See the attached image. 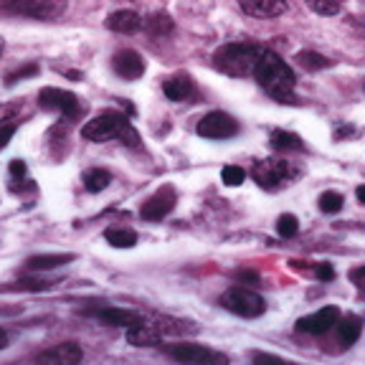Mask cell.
I'll list each match as a JSON object with an SVG mask.
<instances>
[{
    "instance_id": "obj_1",
    "label": "cell",
    "mask_w": 365,
    "mask_h": 365,
    "mask_svg": "<svg viewBox=\"0 0 365 365\" xmlns=\"http://www.w3.org/2000/svg\"><path fill=\"white\" fill-rule=\"evenodd\" d=\"M254 79L259 81V86L272 99H277L282 104H294V71L274 51L264 48V53L257 61V68H254Z\"/></svg>"
},
{
    "instance_id": "obj_2",
    "label": "cell",
    "mask_w": 365,
    "mask_h": 365,
    "mask_svg": "<svg viewBox=\"0 0 365 365\" xmlns=\"http://www.w3.org/2000/svg\"><path fill=\"white\" fill-rule=\"evenodd\" d=\"M81 137L89 140V143H107V140H120L127 148H137L140 145V135L132 127V122L127 120L122 112H114V109H107V112L91 117L84 127H81Z\"/></svg>"
},
{
    "instance_id": "obj_3",
    "label": "cell",
    "mask_w": 365,
    "mask_h": 365,
    "mask_svg": "<svg viewBox=\"0 0 365 365\" xmlns=\"http://www.w3.org/2000/svg\"><path fill=\"white\" fill-rule=\"evenodd\" d=\"M264 53L262 46L257 43H223L221 48H216L213 53V63H216L218 71L228 76H249L254 74V68H257L259 56Z\"/></svg>"
},
{
    "instance_id": "obj_4",
    "label": "cell",
    "mask_w": 365,
    "mask_h": 365,
    "mask_svg": "<svg viewBox=\"0 0 365 365\" xmlns=\"http://www.w3.org/2000/svg\"><path fill=\"white\" fill-rule=\"evenodd\" d=\"M0 11L34 21H56L66 13V0H0Z\"/></svg>"
},
{
    "instance_id": "obj_5",
    "label": "cell",
    "mask_w": 365,
    "mask_h": 365,
    "mask_svg": "<svg viewBox=\"0 0 365 365\" xmlns=\"http://www.w3.org/2000/svg\"><path fill=\"white\" fill-rule=\"evenodd\" d=\"M221 307L239 314V317H262L267 312L264 297L257 294L254 289H246V287H231V289L223 292Z\"/></svg>"
},
{
    "instance_id": "obj_6",
    "label": "cell",
    "mask_w": 365,
    "mask_h": 365,
    "mask_svg": "<svg viewBox=\"0 0 365 365\" xmlns=\"http://www.w3.org/2000/svg\"><path fill=\"white\" fill-rule=\"evenodd\" d=\"M251 175H254V180H257L262 188L277 190V188H282V185H287L297 173L284 160L267 158V160H259L257 165H254V170H251Z\"/></svg>"
},
{
    "instance_id": "obj_7",
    "label": "cell",
    "mask_w": 365,
    "mask_h": 365,
    "mask_svg": "<svg viewBox=\"0 0 365 365\" xmlns=\"http://www.w3.org/2000/svg\"><path fill=\"white\" fill-rule=\"evenodd\" d=\"M165 353L178 363H195V365H226L228 358L223 353L205 348V345H193V342H178L168 345Z\"/></svg>"
},
{
    "instance_id": "obj_8",
    "label": "cell",
    "mask_w": 365,
    "mask_h": 365,
    "mask_svg": "<svg viewBox=\"0 0 365 365\" xmlns=\"http://www.w3.org/2000/svg\"><path fill=\"white\" fill-rule=\"evenodd\" d=\"M38 104L43 109H51V112H61L68 120H76L84 109L76 94L66 89H53V86H46V89L38 91Z\"/></svg>"
},
{
    "instance_id": "obj_9",
    "label": "cell",
    "mask_w": 365,
    "mask_h": 365,
    "mask_svg": "<svg viewBox=\"0 0 365 365\" xmlns=\"http://www.w3.org/2000/svg\"><path fill=\"white\" fill-rule=\"evenodd\" d=\"M195 132L200 137H208V140H226V137H234L239 132V122L226 112H208L198 120Z\"/></svg>"
},
{
    "instance_id": "obj_10",
    "label": "cell",
    "mask_w": 365,
    "mask_h": 365,
    "mask_svg": "<svg viewBox=\"0 0 365 365\" xmlns=\"http://www.w3.org/2000/svg\"><path fill=\"white\" fill-rule=\"evenodd\" d=\"M175 203H178L175 188H173V185H163V188H158L143 203V208H140V216H143L145 221H163V218H165L168 213L175 208Z\"/></svg>"
},
{
    "instance_id": "obj_11",
    "label": "cell",
    "mask_w": 365,
    "mask_h": 365,
    "mask_svg": "<svg viewBox=\"0 0 365 365\" xmlns=\"http://www.w3.org/2000/svg\"><path fill=\"white\" fill-rule=\"evenodd\" d=\"M340 317L342 314L337 307H322V309H317V312L299 319V322H297V330L307 332V335H325V332H330L332 327L340 322Z\"/></svg>"
},
{
    "instance_id": "obj_12",
    "label": "cell",
    "mask_w": 365,
    "mask_h": 365,
    "mask_svg": "<svg viewBox=\"0 0 365 365\" xmlns=\"http://www.w3.org/2000/svg\"><path fill=\"white\" fill-rule=\"evenodd\" d=\"M81 358H84V350H81V345H76V342H58L53 348L36 355V360L51 363V365H74V363H81Z\"/></svg>"
},
{
    "instance_id": "obj_13",
    "label": "cell",
    "mask_w": 365,
    "mask_h": 365,
    "mask_svg": "<svg viewBox=\"0 0 365 365\" xmlns=\"http://www.w3.org/2000/svg\"><path fill=\"white\" fill-rule=\"evenodd\" d=\"M112 66L114 71L122 76V79H140L145 74V58L140 56L137 51L132 48H125V51H117L112 58Z\"/></svg>"
},
{
    "instance_id": "obj_14",
    "label": "cell",
    "mask_w": 365,
    "mask_h": 365,
    "mask_svg": "<svg viewBox=\"0 0 365 365\" xmlns=\"http://www.w3.org/2000/svg\"><path fill=\"white\" fill-rule=\"evenodd\" d=\"M89 314L104 322L109 327H130L135 322H143V317L137 312H130V309H120V307H97V309H89Z\"/></svg>"
},
{
    "instance_id": "obj_15",
    "label": "cell",
    "mask_w": 365,
    "mask_h": 365,
    "mask_svg": "<svg viewBox=\"0 0 365 365\" xmlns=\"http://www.w3.org/2000/svg\"><path fill=\"white\" fill-rule=\"evenodd\" d=\"M239 6L254 18H277L287 13V0H239Z\"/></svg>"
},
{
    "instance_id": "obj_16",
    "label": "cell",
    "mask_w": 365,
    "mask_h": 365,
    "mask_svg": "<svg viewBox=\"0 0 365 365\" xmlns=\"http://www.w3.org/2000/svg\"><path fill=\"white\" fill-rule=\"evenodd\" d=\"M163 91L173 102H185V99L195 94V81L188 74H173L170 79L163 81Z\"/></svg>"
},
{
    "instance_id": "obj_17",
    "label": "cell",
    "mask_w": 365,
    "mask_h": 365,
    "mask_svg": "<svg viewBox=\"0 0 365 365\" xmlns=\"http://www.w3.org/2000/svg\"><path fill=\"white\" fill-rule=\"evenodd\" d=\"M163 332L158 330V325H148V322H135L127 327V342L135 348H153L160 342Z\"/></svg>"
},
{
    "instance_id": "obj_18",
    "label": "cell",
    "mask_w": 365,
    "mask_h": 365,
    "mask_svg": "<svg viewBox=\"0 0 365 365\" xmlns=\"http://www.w3.org/2000/svg\"><path fill=\"white\" fill-rule=\"evenodd\" d=\"M107 29L114 31V34H137L143 29V18L137 16L135 11H114L112 16L107 18Z\"/></svg>"
},
{
    "instance_id": "obj_19",
    "label": "cell",
    "mask_w": 365,
    "mask_h": 365,
    "mask_svg": "<svg viewBox=\"0 0 365 365\" xmlns=\"http://www.w3.org/2000/svg\"><path fill=\"white\" fill-rule=\"evenodd\" d=\"M74 259V254H36L26 262L29 272H46V269H56L61 264H68Z\"/></svg>"
},
{
    "instance_id": "obj_20",
    "label": "cell",
    "mask_w": 365,
    "mask_h": 365,
    "mask_svg": "<svg viewBox=\"0 0 365 365\" xmlns=\"http://www.w3.org/2000/svg\"><path fill=\"white\" fill-rule=\"evenodd\" d=\"M360 332H363V319H360L358 314H348L345 319L340 317V322H337V335H340V342H345V348L358 342Z\"/></svg>"
},
{
    "instance_id": "obj_21",
    "label": "cell",
    "mask_w": 365,
    "mask_h": 365,
    "mask_svg": "<svg viewBox=\"0 0 365 365\" xmlns=\"http://www.w3.org/2000/svg\"><path fill=\"white\" fill-rule=\"evenodd\" d=\"M143 29L148 31L150 36H155V38H163V36L173 34L175 23H173V18L168 16V13H153V16H148L143 21Z\"/></svg>"
},
{
    "instance_id": "obj_22",
    "label": "cell",
    "mask_w": 365,
    "mask_h": 365,
    "mask_svg": "<svg viewBox=\"0 0 365 365\" xmlns=\"http://www.w3.org/2000/svg\"><path fill=\"white\" fill-rule=\"evenodd\" d=\"M269 140H272V148L279 150V153H302V150H304L302 137H297L294 132L274 130Z\"/></svg>"
},
{
    "instance_id": "obj_23",
    "label": "cell",
    "mask_w": 365,
    "mask_h": 365,
    "mask_svg": "<svg viewBox=\"0 0 365 365\" xmlns=\"http://www.w3.org/2000/svg\"><path fill=\"white\" fill-rule=\"evenodd\" d=\"M155 325H158L160 332H168V335H195V332H198L195 322H188V319H175V317H160Z\"/></svg>"
},
{
    "instance_id": "obj_24",
    "label": "cell",
    "mask_w": 365,
    "mask_h": 365,
    "mask_svg": "<svg viewBox=\"0 0 365 365\" xmlns=\"http://www.w3.org/2000/svg\"><path fill=\"white\" fill-rule=\"evenodd\" d=\"M107 244H112L114 249H132L137 244V234L132 228H107L104 231Z\"/></svg>"
},
{
    "instance_id": "obj_25",
    "label": "cell",
    "mask_w": 365,
    "mask_h": 365,
    "mask_svg": "<svg viewBox=\"0 0 365 365\" xmlns=\"http://www.w3.org/2000/svg\"><path fill=\"white\" fill-rule=\"evenodd\" d=\"M112 182V173L109 170H102V168H91V170L84 173V188L89 193H99L104 190Z\"/></svg>"
},
{
    "instance_id": "obj_26",
    "label": "cell",
    "mask_w": 365,
    "mask_h": 365,
    "mask_svg": "<svg viewBox=\"0 0 365 365\" xmlns=\"http://www.w3.org/2000/svg\"><path fill=\"white\" fill-rule=\"evenodd\" d=\"M297 63L304 68V71H322V68L330 66V61H327L322 53L317 51H302V53H297Z\"/></svg>"
},
{
    "instance_id": "obj_27",
    "label": "cell",
    "mask_w": 365,
    "mask_h": 365,
    "mask_svg": "<svg viewBox=\"0 0 365 365\" xmlns=\"http://www.w3.org/2000/svg\"><path fill=\"white\" fill-rule=\"evenodd\" d=\"M342 203H345V198L337 190H325L319 195V211L322 213H337L342 208Z\"/></svg>"
},
{
    "instance_id": "obj_28",
    "label": "cell",
    "mask_w": 365,
    "mask_h": 365,
    "mask_svg": "<svg viewBox=\"0 0 365 365\" xmlns=\"http://www.w3.org/2000/svg\"><path fill=\"white\" fill-rule=\"evenodd\" d=\"M307 6L319 16H337L342 11V0H307Z\"/></svg>"
},
{
    "instance_id": "obj_29",
    "label": "cell",
    "mask_w": 365,
    "mask_h": 365,
    "mask_svg": "<svg viewBox=\"0 0 365 365\" xmlns=\"http://www.w3.org/2000/svg\"><path fill=\"white\" fill-rule=\"evenodd\" d=\"M277 231H279V236H284V239H292V236H297V231H299V221H297L292 213H284V216H279V221H277Z\"/></svg>"
},
{
    "instance_id": "obj_30",
    "label": "cell",
    "mask_w": 365,
    "mask_h": 365,
    "mask_svg": "<svg viewBox=\"0 0 365 365\" xmlns=\"http://www.w3.org/2000/svg\"><path fill=\"white\" fill-rule=\"evenodd\" d=\"M244 178H246V173H244V168H239V165H226L221 170V180L226 182V185H231V188L241 185Z\"/></svg>"
},
{
    "instance_id": "obj_31",
    "label": "cell",
    "mask_w": 365,
    "mask_h": 365,
    "mask_svg": "<svg viewBox=\"0 0 365 365\" xmlns=\"http://www.w3.org/2000/svg\"><path fill=\"white\" fill-rule=\"evenodd\" d=\"M34 74H38V63H29V66L16 68V71H13V74H8L6 84H8V86H13V84H16V81L26 79V76H34Z\"/></svg>"
},
{
    "instance_id": "obj_32",
    "label": "cell",
    "mask_w": 365,
    "mask_h": 365,
    "mask_svg": "<svg viewBox=\"0 0 365 365\" xmlns=\"http://www.w3.org/2000/svg\"><path fill=\"white\" fill-rule=\"evenodd\" d=\"M51 287V282H43V279H23L18 282L13 289H23V292H43Z\"/></svg>"
},
{
    "instance_id": "obj_33",
    "label": "cell",
    "mask_w": 365,
    "mask_h": 365,
    "mask_svg": "<svg viewBox=\"0 0 365 365\" xmlns=\"http://www.w3.org/2000/svg\"><path fill=\"white\" fill-rule=\"evenodd\" d=\"M350 282L360 289V294H365V267H358L350 272Z\"/></svg>"
},
{
    "instance_id": "obj_34",
    "label": "cell",
    "mask_w": 365,
    "mask_h": 365,
    "mask_svg": "<svg viewBox=\"0 0 365 365\" xmlns=\"http://www.w3.org/2000/svg\"><path fill=\"white\" fill-rule=\"evenodd\" d=\"M16 130H18V127L13 125V122H11V125H3V127H0V150H3L8 143H11V137L16 135Z\"/></svg>"
},
{
    "instance_id": "obj_35",
    "label": "cell",
    "mask_w": 365,
    "mask_h": 365,
    "mask_svg": "<svg viewBox=\"0 0 365 365\" xmlns=\"http://www.w3.org/2000/svg\"><path fill=\"white\" fill-rule=\"evenodd\" d=\"M314 277H317L319 282H330L332 277H335V272H332L330 264H317V269H314Z\"/></svg>"
},
{
    "instance_id": "obj_36",
    "label": "cell",
    "mask_w": 365,
    "mask_h": 365,
    "mask_svg": "<svg viewBox=\"0 0 365 365\" xmlns=\"http://www.w3.org/2000/svg\"><path fill=\"white\" fill-rule=\"evenodd\" d=\"M236 279H239V282H251V284H259V274L257 272H249V269H239V272H236Z\"/></svg>"
},
{
    "instance_id": "obj_37",
    "label": "cell",
    "mask_w": 365,
    "mask_h": 365,
    "mask_svg": "<svg viewBox=\"0 0 365 365\" xmlns=\"http://www.w3.org/2000/svg\"><path fill=\"white\" fill-rule=\"evenodd\" d=\"M16 112H18L16 104H0V122H6L8 117H13Z\"/></svg>"
},
{
    "instance_id": "obj_38",
    "label": "cell",
    "mask_w": 365,
    "mask_h": 365,
    "mask_svg": "<svg viewBox=\"0 0 365 365\" xmlns=\"http://www.w3.org/2000/svg\"><path fill=\"white\" fill-rule=\"evenodd\" d=\"M254 360H257V363H264V360H274V363H282V358H277V355H269V353H254Z\"/></svg>"
},
{
    "instance_id": "obj_39",
    "label": "cell",
    "mask_w": 365,
    "mask_h": 365,
    "mask_svg": "<svg viewBox=\"0 0 365 365\" xmlns=\"http://www.w3.org/2000/svg\"><path fill=\"white\" fill-rule=\"evenodd\" d=\"M11 173H13V175H23V173H26V165H23L21 160H13V163H11Z\"/></svg>"
},
{
    "instance_id": "obj_40",
    "label": "cell",
    "mask_w": 365,
    "mask_h": 365,
    "mask_svg": "<svg viewBox=\"0 0 365 365\" xmlns=\"http://www.w3.org/2000/svg\"><path fill=\"white\" fill-rule=\"evenodd\" d=\"M8 348V332L0 327V350H6Z\"/></svg>"
},
{
    "instance_id": "obj_41",
    "label": "cell",
    "mask_w": 365,
    "mask_h": 365,
    "mask_svg": "<svg viewBox=\"0 0 365 365\" xmlns=\"http://www.w3.org/2000/svg\"><path fill=\"white\" fill-rule=\"evenodd\" d=\"M355 195H358V200H360V203H365V185H360V188L355 190Z\"/></svg>"
},
{
    "instance_id": "obj_42",
    "label": "cell",
    "mask_w": 365,
    "mask_h": 365,
    "mask_svg": "<svg viewBox=\"0 0 365 365\" xmlns=\"http://www.w3.org/2000/svg\"><path fill=\"white\" fill-rule=\"evenodd\" d=\"M0 53H3V38H0Z\"/></svg>"
},
{
    "instance_id": "obj_43",
    "label": "cell",
    "mask_w": 365,
    "mask_h": 365,
    "mask_svg": "<svg viewBox=\"0 0 365 365\" xmlns=\"http://www.w3.org/2000/svg\"><path fill=\"white\" fill-rule=\"evenodd\" d=\"M363 86H365V84H363Z\"/></svg>"
}]
</instances>
